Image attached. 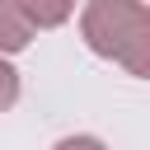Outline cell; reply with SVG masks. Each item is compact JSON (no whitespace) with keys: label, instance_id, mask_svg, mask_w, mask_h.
<instances>
[{"label":"cell","instance_id":"cell-1","mask_svg":"<svg viewBox=\"0 0 150 150\" xmlns=\"http://www.w3.org/2000/svg\"><path fill=\"white\" fill-rule=\"evenodd\" d=\"M80 38L103 61L136 80H150V5L141 0H89L80 9Z\"/></svg>","mask_w":150,"mask_h":150},{"label":"cell","instance_id":"cell-2","mask_svg":"<svg viewBox=\"0 0 150 150\" xmlns=\"http://www.w3.org/2000/svg\"><path fill=\"white\" fill-rule=\"evenodd\" d=\"M23 14L33 19V28H56L75 14V0H19Z\"/></svg>","mask_w":150,"mask_h":150},{"label":"cell","instance_id":"cell-3","mask_svg":"<svg viewBox=\"0 0 150 150\" xmlns=\"http://www.w3.org/2000/svg\"><path fill=\"white\" fill-rule=\"evenodd\" d=\"M19 103V70L9 66V56H0V112H9Z\"/></svg>","mask_w":150,"mask_h":150},{"label":"cell","instance_id":"cell-4","mask_svg":"<svg viewBox=\"0 0 150 150\" xmlns=\"http://www.w3.org/2000/svg\"><path fill=\"white\" fill-rule=\"evenodd\" d=\"M52 150H108V145H103L98 136H61Z\"/></svg>","mask_w":150,"mask_h":150},{"label":"cell","instance_id":"cell-5","mask_svg":"<svg viewBox=\"0 0 150 150\" xmlns=\"http://www.w3.org/2000/svg\"><path fill=\"white\" fill-rule=\"evenodd\" d=\"M0 5H5V0H0Z\"/></svg>","mask_w":150,"mask_h":150}]
</instances>
